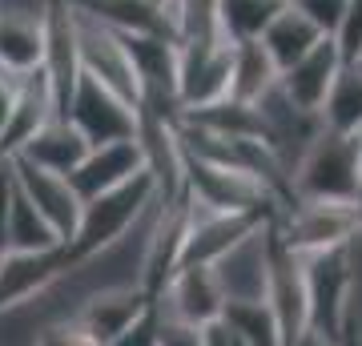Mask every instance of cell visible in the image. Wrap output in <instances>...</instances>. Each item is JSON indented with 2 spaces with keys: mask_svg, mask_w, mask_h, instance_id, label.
Wrapping results in <instances>:
<instances>
[{
  "mask_svg": "<svg viewBox=\"0 0 362 346\" xmlns=\"http://www.w3.org/2000/svg\"><path fill=\"white\" fill-rule=\"evenodd\" d=\"M202 346H250V342L226 318H218V322H206L202 326Z\"/></svg>",
  "mask_w": 362,
  "mask_h": 346,
  "instance_id": "27",
  "label": "cell"
},
{
  "mask_svg": "<svg viewBox=\"0 0 362 346\" xmlns=\"http://www.w3.org/2000/svg\"><path fill=\"white\" fill-rule=\"evenodd\" d=\"M65 246L61 250H45V254H0V318L21 314L33 302L49 294L52 286L69 274Z\"/></svg>",
  "mask_w": 362,
  "mask_h": 346,
  "instance_id": "8",
  "label": "cell"
},
{
  "mask_svg": "<svg viewBox=\"0 0 362 346\" xmlns=\"http://www.w3.org/2000/svg\"><path fill=\"white\" fill-rule=\"evenodd\" d=\"M137 173H145V154L141 142H105V145H89V154L81 157V166L69 173V185L77 190L81 202H89L97 193H109L117 185L133 181Z\"/></svg>",
  "mask_w": 362,
  "mask_h": 346,
  "instance_id": "12",
  "label": "cell"
},
{
  "mask_svg": "<svg viewBox=\"0 0 362 346\" xmlns=\"http://www.w3.org/2000/svg\"><path fill=\"white\" fill-rule=\"evenodd\" d=\"M149 302H153V294H149L141 282L93 286V290H85V294L77 298V306L65 314V322L89 346H109Z\"/></svg>",
  "mask_w": 362,
  "mask_h": 346,
  "instance_id": "6",
  "label": "cell"
},
{
  "mask_svg": "<svg viewBox=\"0 0 362 346\" xmlns=\"http://www.w3.org/2000/svg\"><path fill=\"white\" fill-rule=\"evenodd\" d=\"M338 73H342V52H338V45L330 37H322L302 61H294L282 77H278V89H282L302 113L318 117V109H322L326 93H330Z\"/></svg>",
  "mask_w": 362,
  "mask_h": 346,
  "instance_id": "13",
  "label": "cell"
},
{
  "mask_svg": "<svg viewBox=\"0 0 362 346\" xmlns=\"http://www.w3.org/2000/svg\"><path fill=\"white\" fill-rule=\"evenodd\" d=\"M153 205H157V185H153L149 173H137V178L125 181V185L81 202L77 230L69 233V242H65L69 266H85L93 258L109 254L113 246H121L149 214H153Z\"/></svg>",
  "mask_w": 362,
  "mask_h": 346,
  "instance_id": "1",
  "label": "cell"
},
{
  "mask_svg": "<svg viewBox=\"0 0 362 346\" xmlns=\"http://www.w3.org/2000/svg\"><path fill=\"white\" fill-rule=\"evenodd\" d=\"M258 40H262V49L270 52V61L278 64V73H286L290 64L302 61V57H306V52L322 40V33H318L306 16L298 13L294 4H286L282 13L266 25V33H262Z\"/></svg>",
  "mask_w": 362,
  "mask_h": 346,
  "instance_id": "18",
  "label": "cell"
},
{
  "mask_svg": "<svg viewBox=\"0 0 362 346\" xmlns=\"http://www.w3.org/2000/svg\"><path fill=\"white\" fill-rule=\"evenodd\" d=\"M286 4H294L322 37H334L342 25V13H346V0H286Z\"/></svg>",
  "mask_w": 362,
  "mask_h": 346,
  "instance_id": "24",
  "label": "cell"
},
{
  "mask_svg": "<svg viewBox=\"0 0 362 346\" xmlns=\"http://www.w3.org/2000/svg\"><path fill=\"white\" fill-rule=\"evenodd\" d=\"M49 8V4H45ZM45 8H0V69L25 77L45 61Z\"/></svg>",
  "mask_w": 362,
  "mask_h": 346,
  "instance_id": "14",
  "label": "cell"
},
{
  "mask_svg": "<svg viewBox=\"0 0 362 346\" xmlns=\"http://www.w3.org/2000/svg\"><path fill=\"white\" fill-rule=\"evenodd\" d=\"M16 185V181H13ZM61 233L40 218L28 205V197L21 190H13V209H8V233H4V254H45V250H61Z\"/></svg>",
  "mask_w": 362,
  "mask_h": 346,
  "instance_id": "20",
  "label": "cell"
},
{
  "mask_svg": "<svg viewBox=\"0 0 362 346\" xmlns=\"http://www.w3.org/2000/svg\"><path fill=\"white\" fill-rule=\"evenodd\" d=\"M157 322H161V314H157V302H149V306L137 314V318L125 326V330L117 334L109 346H157Z\"/></svg>",
  "mask_w": 362,
  "mask_h": 346,
  "instance_id": "25",
  "label": "cell"
},
{
  "mask_svg": "<svg viewBox=\"0 0 362 346\" xmlns=\"http://www.w3.org/2000/svg\"><path fill=\"white\" fill-rule=\"evenodd\" d=\"M342 52V64H358L362 61V0H346V13H342V25L330 37Z\"/></svg>",
  "mask_w": 362,
  "mask_h": 346,
  "instance_id": "23",
  "label": "cell"
},
{
  "mask_svg": "<svg viewBox=\"0 0 362 346\" xmlns=\"http://www.w3.org/2000/svg\"><path fill=\"white\" fill-rule=\"evenodd\" d=\"M274 233L290 254H322L354 242V205L346 202H286L274 214Z\"/></svg>",
  "mask_w": 362,
  "mask_h": 346,
  "instance_id": "5",
  "label": "cell"
},
{
  "mask_svg": "<svg viewBox=\"0 0 362 346\" xmlns=\"http://www.w3.org/2000/svg\"><path fill=\"white\" fill-rule=\"evenodd\" d=\"M286 185H290V202H346L350 205L362 185L354 137L318 129L314 142L290 166Z\"/></svg>",
  "mask_w": 362,
  "mask_h": 346,
  "instance_id": "2",
  "label": "cell"
},
{
  "mask_svg": "<svg viewBox=\"0 0 362 346\" xmlns=\"http://www.w3.org/2000/svg\"><path fill=\"white\" fill-rule=\"evenodd\" d=\"M65 117L89 145L129 142V137H137V125H141L137 105L121 101L117 93H109L105 85H97L89 77H77V89L65 105Z\"/></svg>",
  "mask_w": 362,
  "mask_h": 346,
  "instance_id": "7",
  "label": "cell"
},
{
  "mask_svg": "<svg viewBox=\"0 0 362 346\" xmlns=\"http://www.w3.org/2000/svg\"><path fill=\"white\" fill-rule=\"evenodd\" d=\"M350 205H354V238L362 242V185H358V193H354V202Z\"/></svg>",
  "mask_w": 362,
  "mask_h": 346,
  "instance_id": "30",
  "label": "cell"
},
{
  "mask_svg": "<svg viewBox=\"0 0 362 346\" xmlns=\"http://www.w3.org/2000/svg\"><path fill=\"white\" fill-rule=\"evenodd\" d=\"M0 161H4V154H0Z\"/></svg>",
  "mask_w": 362,
  "mask_h": 346,
  "instance_id": "32",
  "label": "cell"
},
{
  "mask_svg": "<svg viewBox=\"0 0 362 346\" xmlns=\"http://www.w3.org/2000/svg\"><path fill=\"white\" fill-rule=\"evenodd\" d=\"M13 169H8V157L0 161V254H4V233H8V209H13Z\"/></svg>",
  "mask_w": 362,
  "mask_h": 346,
  "instance_id": "28",
  "label": "cell"
},
{
  "mask_svg": "<svg viewBox=\"0 0 362 346\" xmlns=\"http://www.w3.org/2000/svg\"><path fill=\"white\" fill-rule=\"evenodd\" d=\"M85 154H89V142L73 129V121H69V117H52V121H45V125H40L13 157H25V161L49 169V173L69 178V173L81 166V157Z\"/></svg>",
  "mask_w": 362,
  "mask_h": 346,
  "instance_id": "16",
  "label": "cell"
},
{
  "mask_svg": "<svg viewBox=\"0 0 362 346\" xmlns=\"http://www.w3.org/2000/svg\"><path fill=\"white\" fill-rule=\"evenodd\" d=\"M318 121L330 133H346L354 137L362 129V64H342V73L334 77L330 93H326Z\"/></svg>",
  "mask_w": 362,
  "mask_h": 346,
  "instance_id": "19",
  "label": "cell"
},
{
  "mask_svg": "<svg viewBox=\"0 0 362 346\" xmlns=\"http://www.w3.org/2000/svg\"><path fill=\"white\" fill-rule=\"evenodd\" d=\"M290 346H334V338H330V334H322V330H314V326H306V330L298 334Z\"/></svg>",
  "mask_w": 362,
  "mask_h": 346,
  "instance_id": "29",
  "label": "cell"
},
{
  "mask_svg": "<svg viewBox=\"0 0 362 346\" xmlns=\"http://www.w3.org/2000/svg\"><path fill=\"white\" fill-rule=\"evenodd\" d=\"M8 169H13L16 190L28 197V205L61 233V242H69V233L77 230V218H81V197L69 185V178L49 173V169L33 166L25 157H8Z\"/></svg>",
  "mask_w": 362,
  "mask_h": 346,
  "instance_id": "11",
  "label": "cell"
},
{
  "mask_svg": "<svg viewBox=\"0 0 362 346\" xmlns=\"http://www.w3.org/2000/svg\"><path fill=\"white\" fill-rule=\"evenodd\" d=\"M52 117H61L57 113V97H52L45 73L33 69V73L21 77V89H16V105H13V113H8V125L0 129V154L13 157L45 121H52Z\"/></svg>",
  "mask_w": 362,
  "mask_h": 346,
  "instance_id": "15",
  "label": "cell"
},
{
  "mask_svg": "<svg viewBox=\"0 0 362 346\" xmlns=\"http://www.w3.org/2000/svg\"><path fill=\"white\" fill-rule=\"evenodd\" d=\"M286 8V0H218L214 21H218L226 40H258L274 16Z\"/></svg>",
  "mask_w": 362,
  "mask_h": 346,
  "instance_id": "21",
  "label": "cell"
},
{
  "mask_svg": "<svg viewBox=\"0 0 362 346\" xmlns=\"http://www.w3.org/2000/svg\"><path fill=\"white\" fill-rule=\"evenodd\" d=\"M153 302L165 310L169 318L194 322V326L218 322L221 310H226L221 282H218V274H214V266H206V262H181L165 278V286L153 294Z\"/></svg>",
  "mask_w": 362,
  "mask_h": 346,
  "instance_id": "9",
  "label": "cell"
},
{
  "mask_svg": "<svg viewBox=\"0 0 362 346\" xmlns=\"http://www.w3.org/2000/svg\"><path fill=\"white\" fill-rule=\"evenodd\" d=\"M157 314H161V322H157V346H202V326L169 318L161 306H157Z\"/></svg>",
  "mask_w": 362,
  "mask_h": 346,
  "instance_id": "26",
  "label": "cell"
},
{
  "mask_svg": "<svg viewBox=\"0 0 362 346\" xmlns=\"http://www.w3.org/2000/svg\"><path fill=\"white\" fill-rule=\"evenodd\" d=\"M221 318L230 322L250 346H286L282 330H278V322H274L270 306H266V298L262 302H226Z\"/></svg>",
  "mask_w": 362,
  "mask_h": 346,
  "instance_id": "22",
  "label": "cell"
},
{
  "mask_svg": "<svg viewBox=\"0 0 362 346\" xmlns=\"http://www.w3.org/2000/svg\"><path fill=\"white\" fill-rule=\"evenodd\" d=\"M270 221H262L258 230H250L242 242H233L218 262H209L221 282L226 302H262L266 282H270Z\"/></svg>",
  "mask_w": 362,
  "mask_h": 346,
  "instance_id": "10",
  "label": "cell"
},
{
  "mask_svg": "<svg viewBox=\"0 0 362 346\" xmlns=\"http://www.w3.org/2000/svg\"><path fill=\"white\" fill-rule=\"evenodd\" d=\"M354 145H358V178H362V129L354 133Z\"/></svg>",
  "mask_w": 362,
  "mask_h": 346,
  "instance_id": "31",
  "label": "cell"
},
{
  "mask_svg": "<svg viewBox=\"0 0 362 346\" xmlns=\"http://www.w3.org/2000/svg\"><path fill=\"white\" fill-rule=\"evenodd\" d=\"M278 64L270 61V52L262 49V40H238L230 61V97L242 105H258L266 93L278 85Z\"/></svg>",
  "mask_w": 362,
  "mask_h": 346,
  "instance_id": "17",
  "label": "cell"
},
{
  "mask_svg": "<svg viewBox=\"0 0 362 346\" xmlns=\"http://www.w3.org/2000/svg\"><path fill=\"white\" fill-rule=\"evenodd\" d=\"M73 45H77V69L81 77L105 85L109 93H117L121 101H129L141 109L145 105V89L141 77L133 69V57L125 49V40L117 28H109L105 21H97L93 13H85L77 0H73Z\"/></svg>",
  "mask_w": 362,
  "mask_h": 346,
  "instance_id": "3",
  "label": "cell"
},
{
  "mask_svg": "<svg viewBox=\"0 0 362 346\" xmlns=\"http://www.w3.org/2000/svg\"><path fill=\"white\" fill-rule=\"evenodd\" d=\"M230 61L233 40L221 37V28H206L177 40V113L214 105L230 97Z\"/></svg>",
  "mask_w": 362,
  "mask_h": 346,
  "instance_id": "4",
  "label": "cell"
}]
</instances>
